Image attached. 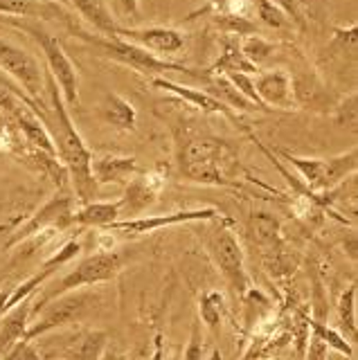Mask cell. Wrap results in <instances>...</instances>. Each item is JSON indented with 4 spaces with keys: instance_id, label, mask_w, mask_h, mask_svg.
<instances>
[{
    "instance_id": "cell-1",
    "label": "cell",
    "mask_w": 358,
    "mask_h": 360,
    "mask_svg": "<svg viewBox=\"0 0 358 360\" xmlns=\"http://www.w3.org/2000/svg\"><path fill=\"white\" fill-rule=\"evenodd\" d=\"M172 131L176 140V165L183 178L198 185H234L232 178L243 169L230 142L189 127L187 122L174 124Z\"/></svg>"
},
{
    "instance_id": "cell-2",
    "label": "cell",
    "mask_w": 358,
    "mask_h": 360,
    "mask_svg": "<svg viewBox=\"0 0 358 360\" xmlns=\"http://www.w3.org/2000/svg\"><path fill=\"white\" fill-rule=\"evenodd\" d=\"M46 84H48V93L52 101L50 112H41L39 104H34V101H32V108H34L39 120L46 124V129L54 142V149H57L59 162L65 167V172H68V180L72 183L77 200L84 205V202L95 200V194H97V183L91 174L93 153L86 146L82 133L77 131L68 112V106H65L57 84H54V79L48 72H46Z\"/></svg>"
},
{
    "instance_id": "cell-3",
    "label": "cell",
    "mask_w": 358,
    "mask_h": 360,
    "mask_svg": "<svg viewBox=\"0 0 358 360\" xmlns=\"http://www.w3.org/2000/svg\"><path fill=\"white\" fill-rule=\"evenodd\" d=\"M75 34L82 41H86L88 45H93V48L99 52V56H106V59H110V61L129 65L136 72L147 75L149 79L170 75V72L207 79V72H196V70H192V68H187V65L160 59V56H155V54H151L147 50H142V48H138V45H133V43L120 39V37H95V34H88L84 30H75Z\"/></svg>"
},
{
    "instance_id": "cell-4",
    "label": "cell",
    "mask_w": 358,
    "mask_h": 360,
    "mask_svg": "<svg viewBox=\"0 0 358 360\" xmlns=\"http://www.w3.org/2000/svg\"><path fill=\"white\" fill-rule=\"evenodd\" d=\"M97 295L91 288H77L70 292H63L59 297L48 300L43 307L32 309L30 326L25 333V340H37L41 335H48L63 326H70L82 322L97 304Z\"/></svg>"
},
{
    "instance_id": "cell-5",
    "label": "cell",
    "mask_w": 358,
    "mask_h": 360,
    "mask_svg": "<svg viewBox=\"0 0 358 360\" xmlns=\"http://www.w3.org/2000/svg\"><path fill=\"white\" fill-rule=\"evenodd\" d=\"M279 158L295 169V172L305 180V187L311 189L313 194H324V191H333L338 185H343L347 178L356 174L358 169V149L345 151L331 158H302L284 149H275Z\"/></svg>"
},
{
    "instance_id": "cell-6",
    "label": "cell",
    "mask_w": 358,
    "mask_h": 360,
    "mask_svg": "<svg viewBox=\"0 0 358 360\" xmlns=\"http://www.w3.org/2000/svg\"><path fill=\"white\" fill-rule=\"evenodd\" d=\"M120 270H122V257L117 252H97L93 257H86L70 270V273L54 279L52 284H43L41 286L43 290H39L37 295L32 297V309L43 307L48 300L59 297L63 292L104 284V281L113 279Z\"/></svg>"
},
{
    "instance_id": "cell-7",
    "label": "cell",
    "mask_w": 358,
    "mask_h": 360,
    "mask_svg": "<svg viewBox=\"0 0 358 360\" xmlns=\"http://www.w3.org/2000/svg\"><path fill=\"white\" fill-rule=\"evenodd\" d=\"M0 20H7L9 25H16L18 30L27 32L30 37H34V41L39 43L43 56H46L48 75L54 79V84H57L59 93H61V97L65 101V106H77V104H79V72H77V68L68 59V54H65V50H63V45L59 43V39H54L52 34L46 32V30L27 25V22H18L14 18H0Z\"/></svg>"
},
{
    "instance_id": "cell-8",
    "label": "cell",
    "mask_w": 358,
    "mask_h": 360,
    "mask_svg": "<svg viewBox=\"0 0 358 360\" xmlns=\"http://www.w3.org/2000/svg\"><path fill=\"white\" fill-rule=\"evenodd\" d=\"M205 248L210 259L215 262L219 268V273L226 279V284L234 292V297L241 300L243 292L250 288L248 284V273H245V264H243V250L226 225L217 223L215 228L205 232Z\"/></svg>"
},
{
    "instance_id": "cell-9",
    "label": "cell",
    "mask_w": 358,
    "mask_h": 360,
    "mask_svg": "<svg viewBox=\"0 0 358 360\" xmlns=\"http://www.w3.org/2000/svg\"><path fill=\"white\" fill-rule=\"evenodd\" d=\"M75 198L70 191L59 187V191L52 198H48L43 205L32 214V217L20 223V228L14 232V236L5 243V248H14L23 243L37 234H52V232H63L72 225L75 217ZM54 236V234H52Z\"/></svg>"
},
{
    "instance_id": "cell-10",
    "label": "cell",
    "mask_w": 358,
    "mask_h": 360,
    "mask_svg": "<svg viewBox=\"0 0 358 360\" xmlns=\"http://www.w3.org/2000/svg\"><path fill=\"white\" fill-rule=\"evenodd\" d=\"M0 70L12 77L34 104H41V95L46 90V72L27 50L0 39Z\"/></svg>"
},
{
    "instance_id": "cell-11",
    "label": "cell",
    "mask_w": 358,
    "mask_h": 360,
    "mask_svg": "<svg viewBox=\"0 0 358 360\" xmlns=\"http://www.w3.org/2000/svg\"><path fill=\"white\" fill-rule=\"evenodd\" d=\"M223 217L217 210L205 207V210H183L174 214H158V217H136V219H124L110 223L108 230L110 234H122V236H144L155 230L170 228V225H181V223H215Z\"/></svg>"
},
{
    "instance_id": "cell-12",
    "label": "cell",
    "mask_w": 358,
    "mask_h": 360,
    "mask_svg": "<svg viewBox=\"0 0 358 360\" xmlns=\"http://www.w3.org/2000/svg\"><path fill=\"white\" fill-rule=\"evenodd\" d=\"M165 185H167V169L162 165L149 169V172L133 174L127 183L124 196L117 200L120 217H124V219L140 217L149 205H153V200L158 198Z\"/></svg>"
},
{
    "instance_id": "cell-13",
    "label": "cell",
    "mask_w": 358,
    "mask_h": 360,
    "mask_svg": "<svg viewBox=\"0 0 358 360\" xmlns=\"http://www.w3.org/2000/svg\"><path fill=\"white\" fill-rule=\"evenodd\" d=\"M248 236L262 252V259L266 268H277L273 275L288 273L284 264V243H282V230H279V221L273 214L255 212L248 219Z\"/></svg>"
},
{
    "instance_id": "cell-14",
    "label": "cell",
    "mask_w": 358,
    "mask_h": 360,
    "mask_svg": "<svg viewBox=\"0 0 358 360\" xmlns=\"http://www.w3.org/2000/svg\"><path fill=\"white\" fill-rule=\"evenodd\" d=\"M113 37L124 39L151 54H178L185 48V37L174 27H122L117 25Z\"/></svg>"
},
{
    "instance_id": "cell-15",
    "label": "cell",
    "mask_w": 358,
    "mask_h": 360,
    "mask_svg": "<svg viewBox=\"0 0 358 360\" xmlns=\"http://www.w3.org/2000/svg\"><path fill=\"white\" fill-rule=\"evenodd\" d=\"M286 70H264L255 79V90L268 110H293V82Z\"/></svg>"
},
{
    "instance_id": "cell-16",
    "label": "cell",
    "mask_w": 358,
    "mask_h": 360,
    "mask_svg": "<svg viewBox=\"0 0 358 360\" xmlns=\"http://www.w3.org/2000/svg\"><path fill=\"white\" fill-rule=\"evenodd\" d=\"M149 82H151L153 88H160V90H165V93L176 95L178 99H183L185 104H189V106L200 110V112H207V115H223L228 120H237L234 110L228 108L221 99H217L212 93H207V90L183 86V84L172 82V79H165V77H155V79H149Z\"/></svg>"
},
{
    "instance_id": "cell-17",
    "label": "cell",
    "mask_w": 358,
    "mask_h": 360,
    "mask_svg": "<svg viewBox=\"0 0 358 360\" xmlns=\"http://www.w3.org/2000/svg\"><path fill=\"white\" fill-rule=\"evenodd\" d=\"M91 174L97 185L127 183L133 174H138V160L133 155H117V153L93 155Z\"/></svg>"
},
{
    "instance_id": "cell-18",
    "label": "cell",
    "mask_w": 358,
    "mask_h": 360,
    "mask_svg": "<svg viewBox=\"0 0 358 360\" xmlns=\"http://www.w3.org/2000/svg\"><path fill=\"white\" fill-rule=\"evenodd\" d=\"M32 297L18 302L16 307H12L0 318V358H3L18 340H25L30 315H32Z\"/></svg>"
},
{
    "instance_id": "cell-19",
    "label": "cell",
    "mask_w": 358,
    "mask_h": 360,
    "mask_svg": "<svg viewBox=\"0 0 358 360\" xmlns=\"http://www.w3.org/2000/svg\"><path fill=\"white\" fill-rule=\"evenodd\" d=\"M97 115L104 124L120 131H133L138 124V112L136 106L131 104L129 99H124L122 95L115 93H108L104 95L102 104L97 106Z\"/></svg>"
},
{
    "instance_id": "cell-20",
    "label": "cell",
    "mask_w": 358,
    "mask_h": 360,
    "mask_svg": "<svg viewBox=\"0 0 358 360\" xmlns=\"http://www.w3.org/2000/svg\"><path fill=\"white\" fill-rule=\"evenodd\" d=\"M290 82H293V99L298 106H307L316 110L333 106L327 88L322 86V82L311 70H305L295 79H290Z\"/></svg>"
},
{
    "instance_id": "cell-21",
    "label": "cell",
    "mask_w": 358,
    "mask_h": 360,
    "mask_svg": "<svg viewBox=\"0 0 358 360\" xmlns=\"http://www.w3.org/2000/svg\"><path fill=\"white\" fill-rule=\"evenodd\" d=\"M0 16H30V18H68L59 3L52 0H0Z\"/></svg>"
},
{
    "instance_id": "cell-22",
    "label": "cell",
    "mask_w": 358,
    "mask_h": 360,
    "mask_svg": "<svg viewBox=\"0 0 358 360\" xmlns=\"http://www.w3.org/2000/svg\"><path fill=\"white\" fill-rule=\"evenodd\" d=\"M115 221H120V207L117 202L108 200L84 202L82 207L75 210L72 217V225H82V228H108Z\"/></svg>"
},
{
    "instance_id": "cell-23",
    "label": "cell",
    "mask_w": 358,
    "mask_h": 360,
    "mask_svg": "<svg viewBox=\"0 0 358 360\" xmlns=\"http://www.w3.org/2000/svg\"><path fill=\"white\" fill-rule=\"evenodd\" d=\"M63 5H70L77 14L91 22L102 37H113L117 22H115L113 14L106 9L104 0H65Z\"/></svg>"
},
{
    "instance_id": "cell-24",
    "label": "cell",
    "mask_w": 358,
    "mask_h": 360,
    "mask_svg": "<svg viewBox=\"0 0 358 360\" xmlns=\"http://www.w3.org/2000/svg\"><path fill=\"white\" fill-rule=\"evenodd\" d=\"M108 345V333L99 329H86L77 335L72 347L65 352V360H102Z\"/></svg>"
},
{
    "instance_id": "cell-25",
    "label": "cell",
    "mask_w": 358,
    "mask_h": 360,
    "mask_svg": "<svg viewBox=\"0 0 358 360\" xmlns=\"http://www.w3.org/2000/svg\"><path fill=\"white\" fill-rule=\"evenodd\" d=\"M207 79L212 82L207 93H212L217 99H221L223 104L232 110H241V112H252V110H260L252 101L245 99L237 88L232 86V82L226 75H207Z\"/></svg>"
},
{
    "instance_id": "cell-26",
    "label": "cell",
    "mask_w": 358,
    "mask_h": 360,
    "mask_svg": "<svg viewBox=\"0 0 358 360\" xmlns=\"http://www.w3.org/2000/svg\"><path fill=\"white\" fill-rule=\"evenodd\" d=\"M207 75H228V72H257V68L245 61V56L241 54L239 50V43H232V41H226L223 43V50L219 54V59L212 63L210 70H205Z\"/></svg>"
},
{
    "instance_id": "cell-27",
    "label": "cell",
    "mask_w": 358,
    "mask_h": 360,
    "mask_svg": "<svg viewBox=\"0 0 358 360\" xmlns=\"http://www.w3.org/2000/svg\"><path fill=\"white\" fill-rule=\"evenodd\" d=\"M243 322H245V331H252L255 326H260L266 322V315L271 311V302L264 295L260 288H248L243 292Z\"/></svg>"
},
{
    "instance_id": "cell-28",
    "label": "cell",
    "mask_w": 358,
    "mask_h": 360,
    "mask_svg": "<svg viewBox=\"0 0 358 360\" xmlns=\"http://www.w3.org/2000/svg\"><path fill=\"white\" fill-rule=\"evenodd\" d=\"M309 329H311V335H316L318 340H322L329 349H333V352H338L347 358L354 356V345L347 340L343 333L335 331L331 324H327V320H311Z\"/></svg>"
},
{
    "instance_id": "cell-29",
    "label": "cell",
    "mask_w": 358,
    "mask_h": 360,
    "mask_svg": "<svg viewBox=\"0 0 358 360\" xmlns=\"http://www.w3.org/2000/svg\"><path fill=\"white\" fill-rule=\"evenodd\" d=\"M200 14H212V16H241V18H252V0H212L210 5L200 7L194 14H189L187 20H192Z\"/></svg>"
},
{
    "instance_id": "cell-30",
    "label": "cell",
    "mask_w": 358,
    "mask_h": 360,
    "mask_svg": "<svg viewBox=\"0 0 358 360\" xmlns=\"http://www.w3.org/2000/svg\"><path fill=\"white\" fill-rule=\"evenodd\" d=\"M239 50L245 56V61H250L255 68H260L271 59L277 48H275V43L260 37V34H248V37H241Z\"/></svg>"
},
{
    "instance_id": "cell-31",
    "label": "cell",
    "mask_w": 358,
    "mask_h": 360,
    "mask_svg": "<svg viewBox=\"0 0 358 360\" xmlns=\"http://www.w3.org/2000/svg\"><path fill=\"white\" fill-rule=\"evenodd\" d=\"M198 313H200V320L207 326L210 331H217L219 324L226 315V300L219 290H210L205 292L203 297L198 302Z\"/></svg>"
},
{
    "instance_id": "cell-32",
    "label": "cell",
    "mask_w": 358,
    "mask_h": 360,
    "mask_svg": "<svg viewBox=\"0 0 358 360\" xmlns=\"http://www.w3.org/2000/svg\"><path fill=\"white\" fill-rule=\"evenodd\" d=\"M338 320L343 331L350 335V342H356V284L343 290V295L338 300ZM345 335V338H347Z\"/></svg>"
},
{
    "instance_id": "cell-33",
    "label": "cell",
    "mask_w": 358,
    "mask_h": 360,
    "mask_svg": "<svg viewBox=\"0 0 358 360\" xmlns=\"http://www.w3.org/2000/svg\"><path fill=\"white\" fill-rule=\"evenodd\" d=\"M252 16H257L262 25L271 30L290 27V18L275 3H271V0H252Z\"/></svg>"
},
{
    "instance_id": "cell-34",
    "label": "cell",
    "mask_w": 358,
    "mask_h": 360,
    "mask_svg": "<svg viewBox=\"0 0 358 360\" xmlns=\"http://www.w3.org/2000/svg\"><path fill=\"white\" fill-rule=\"evenodd\" d=\"M333 122H335V127L350 129L352 133H356V122H358L356 93L345 95L338 104H333Z\"/></svg>"
},
{
    "instance_id": "cell-35",
    "label": "cell",
    "mask_w": 358,
    "mask_h": 360,
    "mask_svg": "<svg viewBox=\"0 0 358 360\" xmlns=\"http://www.w3.org/2000/svg\"><path fill=\"white\" fill-rule=\"evenodd\" d=\"M215 25L230 34V37H248V34H257V25L252 18H241V16H212Z\"/></svg>"
},
{
    "instance_id": "cell-36",
    "label": "cell",
    "mask_w": 358,
    "mask_h": 360,
    "mask_svg": "<svg viewBox=\"0 0 358 360\" xmlns=\"http://www.w3.org/2000/svg\"><path fill=\"white\" fill-rule=\"evenodd\" d=\"M230 82H232V86L239 90V93L248 99V101H252V104L260 108V110H268L262 101H260V97H257V90H255V77L252 75H245V72H228L226 75Z\"/></svg>"
},
{
    "instance_id": "cell-37",
    "label": "cell",
    "mask_w": 358,
    "mask_h": 360,
    "mask_svg": "<svg viewBox=\"0 0 358 360\" xmlns=\"http://www.w3.org/2000/svg\"><path fill=\"white\" fill-rule=\"evenodd\" d=\"M356 32H358V25L356 22H350V25H345V27H335L333 30V45L338 48L343 54H354L356 52Z\"/></svg>"
},
{
    "instance_id": "cell-38",
    "label": "cell",
    "mask_w": 358,
    "mask_h": 360,
    "mask_svg": "<svg viewBox=\"0 0 358 360\" xmlns=\"http://www.w3.org/2000/svg\"><path fill=\"white\" fill-rule=\"evenodd\" d=\"M183 360H205V345H203V333H200V324H192V333H189V342L183 354Z\"/></svg>"
},
{
    "instance_id": "cell-39",
    "label": "cell",
    "mask_w": 358,
    "mask_h": 360,
    "mask_svg": "<svg viewBox=\"0 0 358 360\" xmlns=\"http://www.w3.org/2000/svg\"><path fill=\"white\" fill-rule=\"evenodd\" d=\"M3 360H41L34 340H18L9 352L3 356Z\"/></svg>"
},
{
    "instance_id": "cell-40",
    "label": "cell",
    "mask_w": 358,
    "mask_h": 360,
    "mask_svg": "<svg viewBox=\"0 0 358 360\" xmlns=\"http://www.w3.org/2000/svg\"><path fill=\"white\" fill-rule=\"evenodd\" d=\"M331 349L324 345L322 340H318L316 335L309 338V347H307V360H327Z\"/></svg>"
},
{
    "instance_id": "cell-41",
    "label": "cell",
    "mask_w": 358,
    "mask_h": 360,
    "mask_svg": "<svg viewBox=\"0 0 358 360\" xmlns=\"http://www.w3.org/2000/svg\"><path fill=\"white\" fill-rule=\"evenodd\" d=\"M271 3H275L279 9H282L284 14L290 18V22H295V25L302 27V11H300L298 0H271Z\"/></svg>"
},
{
    "instance_id": "cell-42",
    "label": "cell",
    "mask_w": 358,
    "mask_h": 360,
    "mask_svg": "<svg viewBox=\"0 0 358 360\" xmlns=\"http://www.w3.org/2000/svg\"><path fill=\"white\" fill-rule=\"evenodd\" d=\"M162 356V335L158 333L151 340V345H147V356H142L140 360H160Z\"/></svg>"
},
{
    "instance_id": "cell-43",
    "label": "cell",
    "mask_w": 358,
    "mask_h": 360,
    "mask_svg": "<svg viewBox=\"0 0 358 360\" xmlns=\"http://www.w3.org/2000/svg\"><path fill=\"white\" fill-rule=\"evenodd\" d=\"M115 3H117L120 11L124 16H133V18H136L140 14V5H138L140 0H115Z\"/></svg>"
},
{
    "instance_id": "cell-44",
    "label": "cell",
    "mask_w": 358,
    "mask_h": 360,
    "mask_svg": "<svg viewBox=\"0 0 358 360\" xmlns=\"http://www.w3.org/2000/svg\"><path fill=\"white\" fill-rule=\"evenodd\" d=\"M9 295H12V288H3V290H0V318H3V315L7 313Z\"/></svg>"
},
{
    "instance_id": "cell-45",
    "label": "cell",
    "mask_w": 358,
    "mask_h": 360,
    "mask_svg": "<svg viewBox=\"0 0 358 360\" xmlns=\"http://www.w3.org/2000/svg\"><path fill=\"white\" fill-rule=\"evenodd\" d=\"M52 3H59V5H63V3H65V0H52Z\"/></svg>"
}]
</instances>
